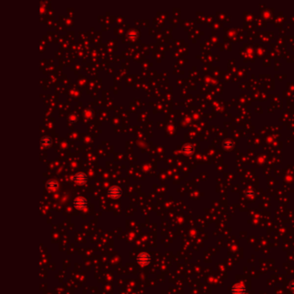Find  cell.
Wrapping results in <instances>:
<instances>
[{"label":"cell","instance_id":"6da1fadb","mask_svg":"<svg viewBox=\"0 0 294 294\" xmlns=\"http://www.w3.org/2000/svg\"><path fill=\"white\" fill-rule=\"evenodd\" d=\"M122 193H123L122 189L119 187V186H114L111 187L108 190V192H107L108 197H111V198H112V199L119 198L120 197L122 196Z\"/></svg>","mask_w":294,"mask_h":294},{"label":"cell","instance_id":"7a4b0ae2","mask_svg":"<svg viewBox=\"0 0 294 294\" xmlns=\"http://www.w3.org/2000/svg\"><path fill=\"white\" fill-rule=\"evenodd\" d=\"M137 262L142 267L147 266L151 262V256L147 253L141 252L137 255Z\"/></svg>","mask_w":294,"mask_h":294},{"label":"cell","instance_id":"3957f363","mask_svg":"<svg viewBox=\"0 0 294 294\" xmlns=\"http://www.w3.org/2000/svg\"><path fill=\"white\" fill-rule=\"evenodd\" d=\"M74 206L79 211L85 210L87 206V200L83 197H78L74 200Z\"/></svg>","mask_w":294,"mask_h":294},{"label":"cell","instance_id":"277c9868","mask_svg":"<svg viewBox=\"0 0 294 294\" xmlns=\"http://www.w3.org/2000/svg\"><path fill=\"white\" fill-rule=\"evenodd\" d=\"M72 180H74V182L78 185H84L86 183L87 181V176L85 172H78L77 174H75L74 177L72 178Z\"/></svg>","mask_w":294,"mask_h":294},{"label":"cell","instance_id":"5b68a950","mask_svg":"<svg viewBox=\"0 0 294 294\" xmlns=\"http://www.w3.org/2000/svg\"><path fill=\"white\" fill-rule=\"evenodd\" d=\"M46 187H47V189L49 190V192H55V191H56L58 189L59 185H58L57 181H55V180H49V181L47 182V184H46Z\"/></svg>","mask_w":294,"mask_h":294},{"label":"cell","instance_id":"8992f818","mask_svg":"<svg viewBox=\"0 0 294 294\" xmlns=\"http://www.w3.org/2000/svg\"><path fill=\"white\" fill-rule=\"evenodd\" d=\"M40 142H41V145L43 147H51V145L53 143V141L51 139V137H49V136H43L41 139Z\"/></svg>","mask_w":294,"mask_h":294},{"label":"cell","instance_id":"52a82bcc","mask_svg":"<svg viewBox=\"0 0 294 294\" xmlns=\"http://www.w3.org/2000/svg\"><path fill=\"white\" fill-rule=\"evenodd\" d=\"M83 115H84V116H85L86 119H91V118L93 117V116H94V113H93V111H92L91 109H85V110L84 111Z\"/></svg>","mask_w":294,"mask_h":294},{"label":"cell","instance_id":"ba28073f","mask_svg":"<svg viewBox=\"0 0 294 294\" xmlns=\"http://www.w3.org/2000/svg\"><path fill=\"white\" fill-rule=\"evenodd\" d=\"M128 35H129V36L130 37L131 39H136V38L138 37V31L136 29H131L129 31Z\"/></svg>","mask_w":294,"mask_h":294},{"label":"cell","instance_id":"9c48e42d","mask_svg":"<svg viewBox=\"0 0 294 294\" xmlns=\"http://www.w3.org/2000/svg\"><path fill=\"white\" fill-rule=\"evenodd\" d=\"M68 119H69V121H70V122H72V123H75V122H77V121H78V116H77V115H74V114L70 115V116H68Z\"/></svg>","mask_w":294,"mask_h":294}]
</instances>
